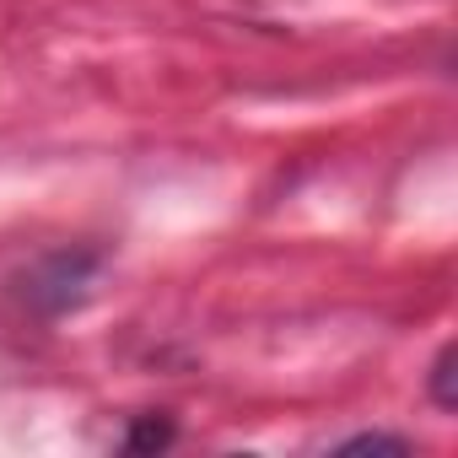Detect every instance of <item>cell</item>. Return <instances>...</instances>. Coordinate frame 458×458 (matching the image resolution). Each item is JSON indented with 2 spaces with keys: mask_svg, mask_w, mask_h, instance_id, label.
<instances>
[{
  "mask_svg": "<svg viewBox=\"0 0 458 458\" xmlns=\"http://www.w3.org/2000/svg\"><path fill=\"white\" fill-rule=\"evenodd\" d=\"M431 394H437V404L442 410H453L458 404V394H453V345L437 356V367H431Z\"/></svg>",
  "mask_w": 458,
  "mask_h": 458,
  "instance_id": "1",
  "label": "cell"
},
{
  "mask_svg": "<svg viewBox=\"0 0 458 458\" xmlns=\"http://www.w3.org/2000/svg\"><path fill=\"white\" fill-rule=\"evenodd\" d=\"M340 453H410V442H404V437L367 431V437H351V442H340Z\"/></svg>",
  "mask_w": 458,
  "mask_h": 458,
  "instance_id": "2",
  "label": "cell"
},
{
  "mask_svg": "<svg viewBox=\"0 0 458 458\" xmlns=\"http://www.w3.org/2000/svg\"><path fill=\"white\" fill-rule=\"evenodd\" d=\"M167 437H173V431H167V426H140V431H135V437H130V447H162V442H167Z\"/></svg>",
  "mask_w": 458,
  "mask_h": 458,
  "instance_id": "3",
  "label": "cell"
}]
</instances>
